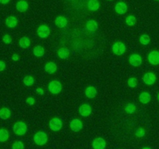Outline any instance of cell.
Wrapping results in <instances>:
<instances>
[{"instance_id": "1", "label": "cell", "mask_w": 159, "mask_h": 149, "mask_svg": "<svg viewBox=\"0 0 159 149\" xmlns=\"http://www.w3.org/2000/svg\"><path fill=\"white\" fill-rule=\"evenodd\" d=\"M48 90L50 93L54 95H57L60 93L62 90V85L59 81L53 80L49 82L48 85Z\"/></svg>"}, {"instance_id": "2", "label": "cell", "mask_w": 159, "mask_h": 149, "mask_svg": "<svg viewBox=\"0 0 159 149\" xmlns=\"http://www.w3.org/2000/svg\"><path fill=\"white\" fill-rule=\"evenodd\" d=\"M27 131V126L23 121H18L13 125V132L16 135H24Z\"/></svg>"}, {"instance_id": "3", "label": "cell", "mask_w": 159, "mask_h": 149, "mask_svg": "<svg viewBox=\"0 0 159 149\" xmlns=\"http://www.w3.org/2000/svg\"><path fill=\"white\" fill-rule=\"evenodd\" d=\"M34 141L37 145L42 146L48 142V135L43 131H39L34 134Z\"/></svg>"}, {"instance_id": "4", "label": "cell", "mask_w": 159, "mask_h": 149, "mask_svg": "<svg viewBox=\"0 0 159 149\" xmlns=\"http://www.w3.org/2000/svg\"><path fill=\"white\" fill-rule=\"evenodd\" d=\"M62 126H63V123H62L61 120H60L59 118H52L49 122V127L53 131H58L61 129Z\"/></svg>"}, {"instance_id": "5", "label": "cell", "mask_w": 159, "mask_h": 149, "mask_svg": "<svg viewBox=\"0 0 159 149\" xmlns=\"http://www.w3.org/2000/svg\"><path fill=\"white\" fill-rule=\"evenodd\" d=\"M112 50L115 54L121 55V54H124L125 53L126 46L122 42H116L112 47Z\"/></svg>"}, {"instance_id": "6", "label": "cell", "mask_w": 159, "mask_h": 149, "mask_svg": "<svg viewBox=\"0 0 159 149\" xmlns=\"http://www.w3.org/2000/svg\"><path fill=\"white\" fill-rule=\"evenodd\" d=\"M37 35L42 39L47 38V37H49L50 34H51V30H50V28L48 27L47 25H41L38 27L37 30Z\"/></svg>"}, {"instance_id": "7", "label": "cell", "mask_w": 159, "mask_h": 149, "mask_svg": "<svg viewBox=\"0 0 159 149\" xmlns=\"http://www.w3.org/2000/svg\"><path fill=\"white\" fill-rule=\"evenodd\" d=\"M143 81L146 85H153L156 81V75L152 72H148L143 76Z\"/></svg>"}, {"instance_id": "8", "label": "cell", "mask_w": 159, "mask_h": 149, "mask_svg": "<svg viewBox=\"0 0 159 149\" xmlns=\"http://www.w3.org/2000/svg\"><path fill=\"white\" fill-rule=\"evenodd\" d=\"M148 61L152 65H157L159 64V51H152L148 54Z\"/></svg>"}, {"instance_id": "9", "label": "cell", "mask_w": 159, "mask_h": 149, "mask_svg": "<svg viewBox=\"0 0 159 149\" xmlns=\"http://www.w3.org/2000/svg\"><path fill=\"white\" fill-rule=\"evenodd\" d=\"M129 62L133 66H139L142 63V58H141V57L139 54H134L132 55H130V57H129Z\"/></svg>"}, {"instance_id": "10", "label": "cell", "mask_w": 159, "mask_h": 149, "mask_svg": "<svg viewBox=\"0 0 159 149\" xmlns=\"http://www.w3.org/2000/svg\"><path fill=\"white\" fill-rule=\"evenodd\" d=\"M83 127L82 122L79 119H74L71 121L70 123V127H71V130L74 132H78L81 130Z\"/></svg>"}, {"instance_id": "11", "label": "cell", "mask_w": 159, "mask_h": 149, "mask_svg": "<svg viewBox=\"0 0 159 149\" xmlns=\"http://www.w3.org/2000/svg\"><path fill=\"white\" fill-rule=\"evenodd\" d=\"M92 113V108L90 106L89 104L85 103L82 104L79 107V113L82 115V116H88L91 114Z\"/></svg>"}, {"instance_id": "12", "label": "cell", "mask_w": 159, "mask_h": 149, "mask_svg": "<svg viewBox=\"0 0 159 149\" xmlns=\"http://www.w3.org/2000/svg\"><path fill=\"white\" fill-rule=\"evenodd\" d=\"M106 141L102 138H97L93 141V147L96 149H103L106 147Z\"/></svg>"}, {"instance_id": "13", "label": "cell", "mask_w": 159, "mask_h": 149, "mask_svg": "<svg viewBox=\"0 0 159 149\" xmlns=\"http://www.w3.org/2000/svg\"><path fill=\"white\" fill-rule=\"evenodd\" d=\"M115 11H116L118 14L123 15V14H124L127 11V4H126L125 2H117L116 4V6H115Z\"/></svg>"}, {"instance_id": "14", "label": "cell", "mask_w": 159, "mask_h": 149, "mask_svg": "<svg viewBox=\"0 0 159 149\" xmlns=\"http://www.w3.org/2000/svg\"><path fill=\"white\" fill-rule=\"evenodd\" d=\"M55 25L59 28H64L68 25V20L64 16H59L55 19Z\"/></svg>"}, {"instance_id": "15", "label": "cell", "mask_w": 159, "mask_h": 149, "mask_svg": "<svg viewBox=\"0 0 159 149\" xmlns=\"http://www.w3.org/2000/svg\"><path fill=\"white\" fill-rule=\"evenodd\" d=\"M28 6H29V5H28L27 2H26V0H20V1L16 3V9L19 12H24L28 9Z\"/></svg>"}, {"instance_id": "16", "label": "cell", "mask_w": 159, "mask_h": 149, "mask_svg": "<svg viewBox=\"0 0 159 149\" xmlns=\"http://www.w3.org/2000/svg\"><path fill=\"white\" fill-rule=\"evenodd\" d=\"M18 23V20L14 16H10L6 20V25L9 28H14Z\"/></svg>"}, {"instance_id": "17", "label": "cell", "mask_w": 159, "mask_h": 149, "mask_svg": "<svg viewBox=\"0 0 159 149\" xmlns=\"http://www.w3.org/2000/svg\"><path fill=\"white\" fill-rule=\"evenodd\" d=\"M45 71H47L49 74H53V73L57 71V65H56L55 63L52 61L48 62V63L45 65L44 66Z\"/></svg>"}, {"instance_id": "18", "label": "cell", "mask_w": 159, "mask_h": 149, "mask_svg": "<svg viewBox=\"0 0 159 149\" xmlns=\"http://www.w3.org/2000/svg\"><path fill=\"white\" fill-rule=\"evenodd\" d=\"M87 6H88L89 10L96 11L99 9V6H100V3H99V0H89Z\"/></svg>"}, {"instance_id": "19", "label": "cell", "mask_w": 159, "mask_h": 149, "mask_svg": "<svg viewBox=\"0 0 159 149\" xmlns=\"http://www.w3.org/2000/svg\"><path fill=\"white\" fill-rule=\"evenodd\" d=\"M152 99V96H151L150 93H147V92H144V93H142L139 96V100L141 103L147 104Z\"/></svg>"}, {"instance_id": "20", "label": "cell", "mask_w": 159, "mask_h": 149, "mask_svg": "<svg viewBox=\"0 0 159 149\" xmlns=\"http://www.w3.org/2000/svg\"><path fill=\"white\" fill-rule=\"evenodd\" d=\"M58 57L61 59H67L70 55V51L67 47H61L57 51Z\"/></svg>"}, {"instance_id": "21", "label": "cell", "mask_w": 159, "mask_h": 149, "mask_svg": "<svg viewBox=\"0 0 159 149\" xmlns=\"http://www.w3.org/2000/svg\"><path fill=\"white\" fill-rule=\"evenodd\" d=\"M11 112L6 107H2L0 109V118L2 120H7L10 117Z\"/></svg>"}, {"instance_id": "22", "label": "cell", "mask_w": 159, "mask_h": 149, "mask_svg": "<svg viewBox=\"0 0 159 149\" xmlns=\"http://www.w3.org/2000/svg\"><path fill=\"white\" fill-rule=\"evenodd\" d=\"M96 93H97V92H96V88L93 86H89L88 88H86L85 92V96L88 98H90V99L94 98L96 96Z\"/></svg>"}, {"instance_id": "23", "label": "cell", "mask_w": 159, "mask_h": 149, "mask_svg": "<svg viewBox=\"0 0 159 149\" xmlns=\"http://www.w3.org/2000/svg\"><path fill=\"white\" fill-rule=\"evenodd\" d=\"M9 137V133L6 129L1 128L0 129V142H6L8 141Z\"/></svg>"}, {"instance_id": "24", "label": "cell", "mask_w": 159, "mask_h": 149, "mask_svg": "<svg viewBox=\"0 0 159 149\" xmlns=\"http://www.w3.org/2000/svg\"><path fill=\"white\" fill-rule=\"evenodd\" d=\"M20 43V46L23 48H27L29 47L30 45V40L28 37H21L19 41Z\"/></svg>"}, {"instance_id": "25", "label": "cell", "mask_w": 159, "mask_h": 149, "mask_svg": "<svg viewBox=\"0 0 159 149\" xmlns=\"http://www.w3.org/2000/svg\"><path fill=\"white\" fill-rule=\"evenodd\" d=\"M86 28L90 31H95L98 28V24L95 20H89L86 22Z\"/></svg>"}, {"instance_id": "26", "label": "cell", "mask_w": 159, "mask_h": 149, "mask_svg": "<svg viewBox=\"0 0 159 149\" xmlns=\"http://www.w3.org/2000/svg\"><path fill=\"white\" fill-rule=\"evenodd\" d=\"M45 51L44 48L41 46H36L34 48V54L37 57H42L44 54Z\"/></svg>"}, {"instance_id": "27", "label": "cell", "mask_w": 159, "mask_h": 149, "mask_svg": "<svg viewBox=\"0 0 159 149\" xmlns=\"http://www.w3.org/2000/svg\"><path fill=\"white\" fill-rule=\"evenodd\" d=\"M136 106H135L134 103L131 102V103H128L125 106V111L127 112V113H134L135 111H136Z\"/></svg>"}, {"instance_id": "28", "label": "cell", "mask_w": 159, "mask_h": 149, "mask_svg": "<svg viewBox=\"0 0 159 149\" xmlns=\"http://www.w3.org/2000/svg\"><path fill=\"white\" fill-rule=\"evenodd\" d=\"M126 23H127V25L130 26H133L134 25H136L137 23V20H136V17L134 16L130 15L127 17L126 19Z\"/></svg>"}, {"instance_id": "29", "label": "cell", "mask_w": 159, "mask_h": 149, "mask_svg": "<svg viewBox=\"0 0 159 149\" xmlns=\"http://www.w3.org/2000/svg\"><path fill=\"white\" fill-rule=\"evenodd\" d=\"M23 83L26 86H30V85H34V79L31 75H27L23 79Z\"/></svg>"}, {"instance_id": "30", "label": "cell", "mask_w": 159, "mask_h": 149, "mask_svg": "<svg viewBox=\"0 0 159 149\" xmlns=\"http://www.w3.org/2000/svg\"><path fill=\"white\" fill-rule=\"evenodd\" d=\"M140 42L144 45L148 44L149 42H150V37L148 35H146V34H143L140 37Z\"/></svg>"}, {"instance_id": "31", "label": "cell", "mask_w": 159, "mask_h": 149, "mask_svg": "<svg viewBox=\"0 0 159 149\" xmlns=\"http://www.w3.org/2000/svg\"><path fill=\"white\" fill-rule=\"evenodd\" d=\"M12 148L13 149H20V148H24V144L22 141H16L13 143L12 146Z\"/></svg>"}, {"instance_id": "32", "label": "cell", "mask_w": 159, "mask_h": 149, "mask_svg": "<svg viewBox=\"0 0 159 149\" xmlns=\"http://www.w3.org/2000/svg\"><path fill=\"white\" fill-rule=\"evenodd\" d=\"M127 83H128V85L130 87L134 88V87H136L137 85H138V80H137V79H135V78H130V79H128Z\"/></svg>"}, {"instance_id": "33", "label": "cell", "mask_w": 159, "mask_h": 149, "mask_svg": "<svg viewBox=\"0 0 159 149\" xmlns=\"http://www.w3.org/2000/svg\"><path fill=\"white\" fill-rule=\"evenodd\" d=\"M135 134L138 138H142L145 134V130L144 128H138L135 132Z\"/></svg>"}, {"instance_id": "34", "label": "cell", "mask_w": 159, "mask_h": 149, "mask_svg": "<svg viewBox=\"0 0 159 149\" xmlns=\"http://www.w3.org/2000/svg\"><path fill=\"white\" fill-rule=\"evenodd\" d=\"M2 41L6 44H9L12 42V37L9 34H5L2 37Z\"/></svg>"}, {"instance_id": "35", "label": "cell", "mask_w": 159, "mask_h": 149, "mask_svg": "<svg viewBox=\"0 0 159 149\" xmlns=\"http://www.w3.org/2000/svg\"><path fill=\"white\" fill-rule=\"evenodd\" d=\"M26 102L30 106L34 105V102H35V99H34L33 97H28L27 99H26Z\"/></svg>"}, {"instance_id": "36", "label": "cell", "mask_w": 159, "mask_h": 149, "mask_svg": "<svg viewBox=\"0 0 159 149\" xmlns=\"http://www.w3.org/2000/svg\"><path fill=\"white\" fill-rule=\"evenodd\" d=\"M6 68V63L3 61H0V71H2Z\"/></svg>"}, {"instance_id": "37", "label": "cell", "mask_w": 159, "mask_h": 149, "mask_svg": "<svg viewBox=\"0 0 159 149\" xmlns=\"http://www.w3.org/2000/svg\"><path fill=\"white\" fill-rule=\"evenodd\" d=\"M36 92H37L39 95H43V93H44V91H43V89L42 88H37Z\"/></svg>"}, {"instance_id": "38", "label": "cell", "mask_w": 159, "mask_h": 149, "mask_svg": "<svg viewBox=\"0 0 159 149\" xmlns=\"http://www.w3.org/2000/svg\"><path fill=\"white\" fill-rule=\"evenodd\" d=\"M12 60L15 61H18L19 59H20V57H19L18 54H13V55H12Z\"/></svg>"}, {"instance_id": "39", "label": "cell", "mask_w": 159, "mask_h": 149, "mask_svg": "<svg viewBox=\"0 0 159 149\" xmlns=\"http://www.w3.org/2000/svg\"><path fill=\"white\" fill-rule=\"evenodd\" d=\"M10 0H0V3L2 4H7Z\"/></svg>"}, {"instance_id": "40", "label": "cell", "mask_w": 159, "mask_h": 149, "mask_svg": "<svg viewBox=\"0 0 159 149\" xmlns=\"http://www.w3.org/2000/svg\"><path fill=\"white\" fill-rule=\"evenodd\" d=\"M158 100H159V93H158Z\"/></svg>"}, {"instance_id": "41", "label": "cell", "mask_w": 159, "mask_h": 149, "mask_svg": "<svg viewBox=\"0 0 159 149\" xmlns=\"http://www.w3.org/2000/svg\"><path fill=\"white\" fill-rule=\"evenodd\" d=\"M108 1H112V0H108Z\"/></svg>"}, {"instance_id": "42", "label": "cell", "mask_w": 159, "mask_h": 149, "mask_svg": "<svg viewBox=\"0 0 159 149\" xmlns=\"http://www.w3.org/2000/svg\"><path fill=\"white\" fill-rule=\"evenodd\" d=\"M157 1H159V0H157Z\"/></svg>"}]
</instances>
